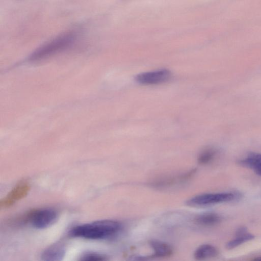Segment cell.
<instances>
[{
	"instance_id": "cell-1",
	"label": "cell",
	"mask_w": 261,
	"mask_h": 261,
	"mask_svg": "<svg viewBox=\"0 0 261 261\" xmlns=\"http://www.w3.org/2000/svg\"><path fill=\"white\" fill-rule=\"evenodd\" d=\"M121 229V224L112 220L96 221L72 228L69 235L74 238L89 240H102L112 237Z\"/></svg>"
},
{
	"instance_id": "cell-2",
	"label": "cell",
	"mask_w": 261,
	"mask_h": 261,
	"mask_svg": "<svg viewBox=\"0 0 261 261\" xmlns=\"http://www.w3.org/2000/svg\"><path fill=\"white\" fill-rule=\"evenodd\" d=\"M241 197V194L236 192L205 193L190 198L187 203L191 206H205L236 201Z\"/></svg>"
},
{
	"instance_id": "cell-3",
	"label": "cell",
	"mask_w": 261,
	"mask_h": 261,
	"mask_svg": "<svg viewBox=\"0 0 261 261\" xmlns=\"http://www.w3.org/2000/svg\"><path fill=\"white\" fill-rule=\"evenodd\" d=\"M58 213L53 208L39 209L32 213L29 220L32 226L38 229H43L49 227L56 221Z\"/></svg>"
},
{
	"instance_id": "cell-4",
	"label": "cell",
	"mask_w": 261,
	"mask_h": 261,
	"mask_svg": "<svg viewBox=\"0 0 261 261\" xmlns=\"http://www.w3.org/2000/svg\"><path fill=\"white\" fill-rule=\"evenodd\" d=\"M171 76V72L166 69L143 72L136 76L135 80L141 85H152L165 83Z\"/></svg>"
},
{
	"instance_id": "cell-5",
	"label": "cell",
	"mask_w": 261,
	"mask_h": 261,
	"mask_svg": "<svg viewBox=\"0 0 261 261\" xmlns=\"http://www.w3.org/2000/svg\"><path fill=\"white\" fill-rule=\"evenodd\" d=\"M72 39V36L71 35H65L59 38L38 50L33 55V57L39 58L63 48L70 43Z\"/></svg>"
},
{
	"instance_id": "cell-6",
	"label": "cell",
	"mask_w": 261,
	"mask_h": 261,
	"mask_svg": "<svg viewBox=\"0 0 261 261\" xmlns=\"http://www.w3.org/2000/svg\"><path fill=\"white\" fill-rule=\"evenodd\" d=\"M30 187L26 184H21L16 187L7 197L1 202V207H8L20 199L24 197L29 191Z\"/></svg>"
},
{
	"instance_id": "cell-7",
	"label": "cell",
	"mask_w": 261,
	"mask_h": 261,
	"mask_svg": "<svg viewBox=\"0 0 261 261\" xmlns=\"http://www.w3.org/2000/svg\"><path fill=\"white\" fill-rule=\"evenodd\" d=\"M254 238V236L250 233L246 227H241L237 230L234 238L226 243V247L228 249H232Z\"/></svg>"
},
{
	"instance_id": "cell-8",
	"label": "cell",
	"mask_w": 261,
	"mask_h": 261,
	"mask_svg": "<svg viewBox=\"0 0 261 261\" xmlns=\"http://www.w3.org/2000/svg\"><path fill=\"white\" fill-rule=\"evenodd\" d=\"M65 253V249L61 244H56L45 249L41 255L42 259L46 261L61 260Z\"/></svg>"
},
{
	"instance_id": "cell-9",
	"label": "cell",
	"mask_w": 261,
	"mask_h": 261,
	"mask_svg": "<svg viewBox=\"0 0 261 261\" xmlns=\"http://www.w3.org/2000/svg\"><path fill=\"white\" fill-rule=\"evenodd\" d=\"M149 244L153 251L152 256L165 257L172 253V247L163 241L153 240L150 241Z\"/></svg>"
},
{
	"instance_id": "cell-10",
	"label": "cell",
	"mask_w": 261,
	"mask_h": 261,
	"mask_svg": "<svg viewBox=\"0 0 261 261\" xmlns=\"http://www.w3.org/2000/svg\"><path fill=\"white\" fill-rule=\"evenodd\" d=\"M218 249L211 244H203L199 246L194 252V257L197 260H203L216 256Z\"/></svg>"
},
{
	"instance_id": "cell-11",
	"label": "cell",
	"mask_w": 261,
	"mask_h": 261,
	"mask_svg": "<svg viewBox=\"0 0 261 261\" xmlns=\"http://www.w3.org/2000/svg\"><path fill=\"white\" fill-rule=\"evenodd\" d=\"M222 220V217L214 212H207L201 214L196 218L197 222L204 226H213L219 224Z\"/></svg>"
},
{
	"instance_id": "cell-12",
	"label": "cell",
	"mask_w": 261,
	"mask_h": 261,
	"mask_svg": "<svg viewBox=\"0 0 261 261\" xmlns=\"http://www.w3.org/2000/svg\"><path fill=\"white\" fill-rule=\"evenodd\" d=\"M216 151L213 148H207L199 155L198 161L201 164H206L211 162L215 157Z\"/></svg>"
},
{
	"instance_id": "cell-13",
	"label": "cell",
	"mask_w": 261,
	"mask_h": 261,
	"mask_svg": "<svg viewBox=\"0 0 261 261\" xmlns=\"http://www.w3.org/2000/svg\"><path fill=\"white\" fill-rule=\"evenodd\" d=\"M80 260L83 261H102L107 260V257L99 253L88 251L84 253L81 256Z\"/></svg>"
},
{
	"instance_id": "cell-14",
	"label": "cell",
	"mask_w": 261,
	"mask_h": 261,
	"mask_svg": "<svg viewBox=\"0 0 261 261\" xmlns=\"http://www.w3.org/2000/svg\"><path fill=\"white\" fill-rule=\"evenodd\" d=\"M253 170L256 174L261 176V161L256 165Z\"/></svg>"
},
{
	"instance_id": "cell-15",
	"label": "cell",
	"mask_w": 261,
	"mask_h": 261,
	"mask_svg": "<svg viewBox=\"0 0 261 261\" xmlns=\"http://www.w3.org/2000/svg\"><path fill=\"white\" fill-rule=\"evenodd\" d=\"M255 260H261V257H258L257 258H256L255 259Z\"/></svg>"
}]
</instances>
